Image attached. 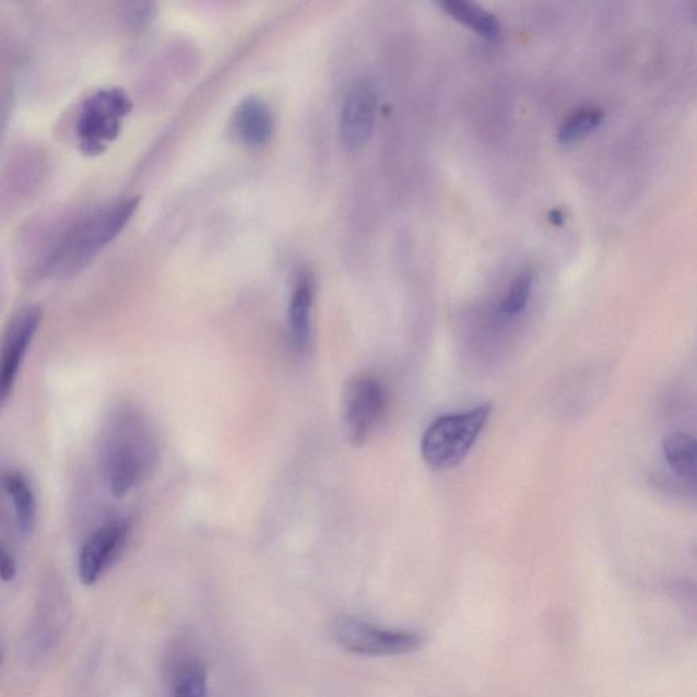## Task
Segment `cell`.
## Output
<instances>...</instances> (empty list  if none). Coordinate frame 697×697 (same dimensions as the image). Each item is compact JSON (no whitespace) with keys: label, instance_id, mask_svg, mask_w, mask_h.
<instances>
[{"label":"cell","instance_id":"obj_2","mask_svg":"<svg viewBox=\"0 0 697 697\" xmlns=\"http://www.w3.org/2000/svg\"><path fill=\"white\" fill-rule=\"evenodd\" d=\"M138 206V198L121 199L75 228L60 247L58 257L54 259L55 273L70 276L85 269L88 262L126 228Z\"/></svg>","mask_w":697,"mask_h":697},{"label":"cell","instance_id":"obj_14","mask_svg":"<svg viewBox=\"0 0 697 697\" xmlns=\"http://www.w3.org/2000/svg\"><path fill=\"white\" fill-rule=\"evenodd\" d=\"M669 466L684 480L696 477V440L685 433L669 435L662 445Z\"/></svg>","mask_w":697,"mask_h":697},{"label":"cell","instance_id":"obj_4","mask_svg":"<svg viewBox=\"0 0 697 697\" xmlns=\"http://www.w3.org/2000/svg\"><path fill=\"white\" fill-rule=\"evenodd\" d=\"M333 635L345 650L365 657L406 655L424 646L423 635L416 630L386 627L353 616L336 619Z\"/></svg>","mask_w":697,"mask_h":697},{"label":"cell","instance_id":"obj_13","mask_svg":"<svg viewBox=\"0 0 697 697\" xmlns=\"http://www.w3.org/2000/svg\"><path fill=\"white\" fill-rule=\"evenodd\" d=\"M440 8L459 24L470 27L486 40L494 42L500 35L499 21L479 4L464 2V0H445L440 3Z\"/></svg>","mask_w":697,"mask_h":697},{"label":"cell","instance_id":"obj_7","mask_svg":"<svg viewBox=\"0 0 697 697\" xmlns=\"http://www.w3.org/2000/svg\"><path fill=\"white\" fill-rule=\"evenodd\" d=\"M42 320L40 307L22 308L10 319L0 336V405L2 406L14 389L21 365L24 364Z\"/></svg>","mask_w":697,"mask_h":697},{"label":"cell","instance_id":"obj_5","mask_svg":"<svg viewBox=\"0 0 697 697\" xmlns=\"http://www.w3.org/2000/svg\"><path fill=\"white\" fill-rule=\"evenodd\" d=\"M132 104L119 87L102 88L82 105L76 135L82 153L97 156L118 138L121 120L130 114Z\"/></svg>","mask_w":697,"mask_h":697},{"label":"cell","instance_id":"obj_6","mask_svg":"<svg viewBox=\"0 0 697 697\" xmlns=\"http://www.w3.org/2000/svg\"><path fill=\"white\" fill-rule=\"evenodd\" d=\"M341 411L347 441L364 446L383 422L387 411L385 386L368 375L349 380L342 392Z\"/></svg>","mask_w":697,"mask_h":697},{"label":"cell","instance_id":"obj_15","mask_svg":"<svg viewBox=\"0 0 697 697\" xmlns=\"http://www.w3.org/2000/svg\"><path fill=\"white\" fill-rule=\"evenodd\" d=\"M604 118L605 114L601 108L584 107L575 110L558 130V143L572 145V143L584 140L604 121Z\"/></svg>","mask_w":697,"mask_h":697},{"label":"cell","instance_id":"obj_12","mask_svg":"<svg viewBox=\"0 0 697 697\" xmlns=\"http://www.w3.org/2000/svg\"><path fill=\"white\" fill-rule=\"evenodd\" d=\"M3 488L13 501L16 529L21 535L31 536L36 528L37 501L29 481L21 473L11 472L3 477Z\"/></svg>","mask_w":697,"mask_h":697},{"label":"cell","instance_id":"obj_11","mask_svg":"<svg viewBox=\"0 0 697 697\" xmlns=\"http://www.w3.org/2000/svg\"><path fill=\"white\" fill-rule=\"evenodd\" d=\"M314 285L309 276H303L292 293L290 306V334L293 351L303 354L311 342Z\"/></svg>","mask_w":697,"mask_h":697},{"label":"cell","instance_id":"obj_16","mask_svg":"<svg viewBox=\"0 0 697 697\" xmlns=\"http://www.w3.org/2000/svg\"><path fill=\"white\" fill-rule=\"evenodd\" d=\"M531 291H533V275H531V271L523 270L517 274L511 285L508 286L505 298H503L496 308L497 317L501 319L519 317L525 307H528Z\"/></svg>","mask_w":697,"mask_h":697},{"label":"cell","instance_id":"obj_1","mask_svg":"<svg viewBox=\"0 0 697 697\" xmlns=\"http://www.w3.org/2000/svg\"><path fill=\"white\" fill-rule=\"evenodd\" d=\"M158 445L151 422L135 407L121 406L105 422L99 462L110 494L121 499L157 466Z\"/></svg>","mask_w":697,"mask_h":697},{"label":"cell","instance_id":"obj_9","mask_svg":"<svg viewBox=\"0 0 697 697\" xmlns=\"http://www.w3.org/2000/svg\"><path fill=\"white\" fill-rule=\"evenodd\" d=\"M378 93L374 82L363 79L346 94L340 119L341 141L347 151L363 149L373 137Z\"/></svg>","mask_w":697,"mask_h":697},{"label":"cell","instance_id":"obj_3","mask_svg":"<svg viewBox=\"0 0 697 697\" xmlns=\"http://www.w3.org/2000/svg\"><path fill=\"white\" fill-rule=\"evenodd\" d=\"M491 413L492 403L486 402L469 412L436 418L422 440L425 463L439 472L457 468L483 433Z\"/></svg>","mask_w":697,"mask_h":697},{"label":"cell","instance_id":"obj_17","mask_svg":"<svg viewBox=\"0 0 697 697\" xmlns=\"http://www.w3.org/2000/svg\"><path fill=\"white\" fill-rule=\"evenodd\" d=\"M16 575V563L3 546H0V579L3 582H11Z\"/></svg>","mask_w":697,"mask_h":697},{"label":"cell","instance_id":"obj_18","mask_svg":"<svg viewBox=\"0 0 697 697\" xmlns=\"http://www.w3.org/2000/svg\"><path fill=\"white\" fill-rule=\"evenodd\" d=\"M2 407H3V406H2V405H0V411H2Z\"/></svg>","mask_w":697,"mask_h":697},{"label":"cell","instance_id":"obj_8","mask_svg":"<svg viewBox=\"0 0 697 697\" xmlns=\"http://www.w3.org/2000/svg\"><path fill=\"white\" fill-rule=\"evenodd\" d=\"M131 534L129 519L116 518L99 525L82 545L79 556L81 582L92 586L118 560Z\"/></svg>","mask_w":697,"mask_h":697},{"label":"cell","instance_id":"obj_10","mask_svg":"<svg viewBox=\"0 0 697 697\" xmlns=\"http://www.w3.org/2000/svg\"><path fill=\"white\" fill-rule=\"evenodd\" d=\"M235 131L247 146L261 147L274 134V118L261 98L248 97L236 108Z\"/></svg>","mask_w":697,"mask_h":697}]
</instances>
